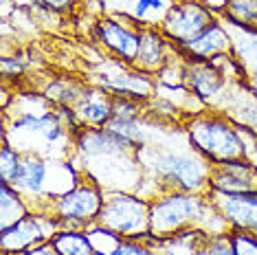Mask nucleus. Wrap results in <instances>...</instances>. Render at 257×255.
Instances as JSON below:
<instances>
[{"instance_id": "1", "label": "nucleus", "mask_w": 257, "mask_h": 255, "mask_svg": "<svg viewBox=\"0 0 257 255\" xmlns=\"http://www.w3.org/2000/svg\"><path fill=\"white\" fill-rule=\"evenodd\" d=\"M185 229H202L209 235L229 233L231 227L207 194L165 191L150 200L152 237H169Z\"/></svg>"}, {"instance_id": "2", "label": "nucleus", "mask_w": 257, "mask_h": 255, "mask_svg": "<svg viewBox=\"0 0 257 255\" xmlns=\"http://www.w3.org/2000/svg\"><path fill=\"white\" fill-rule=\"evenodd\" d=\"M139 161L143 167V176L150 174L159 185V194L165 191H189V194H209V174L211 165L202 154H198L194 148L189 152L180 150H165L156 143H148L139 150ZM156 194V196H159Z\"/></svg>"}, {"instance_id": "3", "label": "nucleus", "mask_w": 257, "mask_h": 255, "mask_svg": "<svg viewBox=\"0 0 257 255\" xmlns=\"http://www.w3.org/2000/svg\"><path fill=\"white\" fill-rule=\"evenodd\" d=\"M185 132L194 150L209 163L246 159L242 130L220 110H202L198 114H189L185 121Z\"/></svg>"}, {"instance_id": "4", "label": "nucleus", "mask_w": 257, "mask_h": 255, "mask_svg": "<svg viewBox=\"0 0 257 255\" xmlns=\"http://www.w3.org/2000/svg\"><path fill=\"white\" fill-rule=\"evenodd\" d=\"M97 227H103L123 240L148 242L150 233V200L132 191H103V207Z\"/></svg>"}, {"instance_id": "5", "label": "nucleus", "mask_w": 257, "mask_h": 255, "mask_svg": "<svg viewBox=\"0 0 257 255\" xmlns=\"http://www.w3.org/2000/svg\"><path fill=\"white\" fill-rule=\"evenodd\" d=\"M103 207V189L95 178H90L84 172L79 176L77 185L60 196L53 207L49 209V216L60 222V231H88L97 224L99 211Z\"/></svg>"}, {"instance_id": "6", "label": "nucleus", "mask_w": 257, "mask_h": 255, "mask_svg": "<svg viewBox=\"0 0 257 255\" xmlns=\"http://www.w3.org/2000/svg\"><path fill=\"white\" fill-rule=\"evenodd\" d=\"M218 22V16L209 11L200 0H176L169 9L167 18L163 20L161 31L176 46H185L196 40L202 31Z\"/></svg>"}, {"instance_id": "7", "label": "nucleus", "mask_w": 257, "mask_h": 255, "mask_svg": "<svg viewBox=\"0 0 257 255\" xmlns=\"http://www.w3.org/2000/svg\"><path fill=\"white\" fill-rule=\"evenodd\" d=\"M57 231H60V222L55 218L29 213L14 227L0 231V248H3V255H20L29 248L49 242Z\"/></svg>"}, {"instance_id": "8", "label": "nucleus", "mask_w": 257, "mask_h": 255, "mask_svg": "<svg viewBox=\"0 0 257 255\" xmlns=\"http://www.w3.org/2000/svg\"><path fill=\"white\" fill-rule=\"evenodd\" d=\"M22 154V152H20ZM53 161L44 159L40 154H22L18 172H16L14 181L9 185L14 187L18 194L25 198L27 205H31V200H36V207H33L31 213H40L44 216L46 211V181H49V174L53 172Z\"/></svg>"}, {"instance_id": "9", "label": "nucleus", "mask_w": 257, "mask_h": 255, "mask_svg": "<svg viewBox=\"0 0 257 255\" xmlns=\"http://www.w3.org/2000/svg\"><path fill=\"white\" fill-rule=\"evenodd\" d=\"M141 29L137 22L121 18L119 16H103L95 25L97 40L101 42L112 55H116L121 62L132 66L137 60L139 46H141Z\"/></svg>"}, {"instance_id": "10", "label": "nucleus", "mask_w": 257, "mask_h": 255, "mask_svg": "<svg viewBox=\"0 0 257 255\" xmlns=\"http://www.w3.org/2000/svg\"><path fill=\"white\" fill-rule=\"evenodd\" d=\"M209 187L220 194H253L257 191V170L248 159L213 163Z\"/></svg>"}, {"instance_id": "11", "label": "nucleus", "mask_w": 257, "mask_h": 255, "mask_svg": "<svg viewBox=\"0 0 257 255\" xmlns=\"http://www.w3.org/2000/svg\"><path fill=\"white\" fill-rule=\"evenodd\" d=\"M209 200L229 222L231 229L257 235V191L253 194H220L209 189Z\"/></svg>"}, {"instance_id": "12", "label": "nucleus", "mask_w": 257, "mask_h": 255, "mask_svg": "<svg viewBox=\"0 0 257 255\" xmlns=\"http://www.w3.org/2000/svg\"><path fill=\"white\" fill-rule=\"evenodd\" d=\"M185 62V88L191 90L200 101H213L220 97V92L226 88L229 79L220 68H215L211 62H200V60H187Z\"/></svg>"}, {"instance_id": "13", "label": "nucleus", "mask_w": 257, "mask_h": 255, "mask_svg": "<svg viewBox=\"0 0 257 255\" xmlns=\"http://www.w3.org/2000/svg\"><path fill=\"white\" fill-rule=\"evenodd\" d=\"M169 46L172 42L159 27H143L141 46H139L137 60L132 62V68L145 75H159L169 62Z\"/></svg>"}, {"instance_id": "14", "label": "nucleus", "mask_w": 257, "mask_h": 255, "mask_svg": "<svg viewBox=\"0 0 257 255\" xmlns=\"http://www.w3.org/2000/svg\"><path fill=\"white\" fill-rule=\"evenodd\" d=\"M112 92L103 88H84L71 110L81 128H103L112 119Z\"/></svg>"}, {"instance_id": "15", "label": "nucleus", "mask_w": 257, "mask_h": 255, "mask_svg": "<svg viewBox=\"0 0 257 255\" xmlns=\"http://www.w3.org/2000/svg\"><path fill=\"white\" fill-rule=\"evenodd\" d=\"M176 46V44H174ZM176 51L187 60H200V62H209L215 55L222 53H231V38L226 33V29L222 22H213L207 31H202L196 40H191L185 46H176Z\"/></svg>"}, {"instance_id": "16", "label": "nucleus", "mask_w": 257, "mask_h": 255, "mask_svg": "<svg viewBox=\"0 0 257 255\" xmlns=\"http://www.w3.org/2000/svg\"><path fill=\"white\" fill-rule=\"evenodd\" d=\"M224 29L231 38V55L242 68L244 79L257 77V29L231 22H224Z\"/></svg>"}, {"instance_id": "17", "label": "nucleus", "mask_w": 257, "mask_h": 255, "mask_svg": "<svg viewBox=\"0 0 257 255\" xmlns=\"http://www.w3.org/2000/svg\"><path fill=\"white\" fill-rule=\"evenodd\" d=\"M222 112L242 130L257 137V97L246 88L244 82H237V92H233Z\"/></svg>"}, {"instance_id": "18", "label": "nucleus", "mask_w": 257, "mask_h": 255, "mask_svg": "<svg viewBox=\"0 0 257 255\" xmlns=\"http://www.w3.org/2000/svg\"><path fill=\"white\" fill-rule=\"evenodd\" d=\"M29 205L11 185L0 183V224L3 229L14 227L22 218L29 216Z\"/></svg>"}, {"instance_id": "19", "label": "nucleus", "mask_w": 257, "mask_h": 255, "mask_svg": "<svg viewBox=\"0 0 257 255\" xmlns=\"http://www.w3.org/2000/svg\"><path fill=\"white\" fill-rule=\"evenodd\" d=\"M55 251L60 255H97L95 246H92L88 233L84 231H57L51 237Z\"/></svg>"}, {"instance_id": "20", "label": "nucleus", "mask_w": 257, "mask_h": 255, "mask_svg": "<svg viewBox=\"0 0 257 255\" xmlns=\"http://www.w3.org/2000/svg\"><path fill=\"white\" fill-rule=\"evenodd\" d=\"M218 18L222 22H231V25L255 27V22H257V0H229L224 14H220Z\"/></svg>"}, {"instance_id": "21", "label": "nucleus", "mask_w": 257, "mask_h": 255, "mask_svg": "<svg viewBox=\"0 0 257 255\" xmlns=\"http://www.w3.org/2000/svg\"><path fill=\"white\" fill-rule=\"evenodd\" d=\"M20 159L22 154L18 152L16 148L9 146V141L3 139V154H0V183H11L18 172V165H20Z\"/></svg>"}, {"instance_id": "22", "label": "nucleus", "mask_w": 257, "mask_h": 255, "mask_svg": "<svg viewBox=\"0 0 257 255\" xmlns=\"http://www.w3.org/2000/svg\"><path fill=\"white\" fill-rule=\"evenodd\" d=\"M198 255H235L233 240H231V231L229 233L207 235V240H204V244L200 246Z\"/></svg>"}, {"instance_id": "23", "label": "nucleus", "mask_w": 257, "mask_h": 255, "mask_svg": "<svg viewBox=\"0 0 257 255\" xmlns=\"http://www.w3.org/2000/svg\"><path fill=\"white\" fill-rule=\"evenodd\" d=\"M231 240H233L235 255H257V235L231 229Z\"/></svg>"}, {"instance_id": "24", "label": "nucleus", "mask_w": 257, "mask_h": 255, "mask_svg": "<svg viewBox=\"0 0 257 255\" xmlns=\"http://www.w3.org/2000/svg\"><path fill=\"white\" fill-rule=\"evenodd\" d=\"M108 255H159V253L152 248V244H148L143 240H123Z\"/></svg>"}, {"instance_id": "25", "label": "nucleus", "mask_w": 257, "mask_h": 255, "mask_svg": "<svg viewBox=\"0 0 257 255\" xmlns=\"http://www.w3.org/2000/svg\"><path fill=\"white\" fill-rule=\"evenodd\" d=\"M25 64L20 57H3V75L5 77H14V75H22Z\"/></svg>"}, {"instance_id": "26", "label": "nucleus", "mask_w": 257, "mask_h": 255, "mask_svg": "<svg viewBox=\"0 0 257 255\" xmlns=\"http://www.w3.org/2000/svg\"><path fill=\"white\" fill-rule=\"evenodd\" d=\"M33 3L49 9V11H68L73 7L75 0H33Z\"/></svg>"}, {"instance_id": "27", "label": "nucleus", "mask_w": 257, "mask_h": 255, "mask_svg": "<svg viewBox=\"0 0 257 255\" xmlns=\"http://www.w3.org/2000/svg\"><path fill=\"white\" fill-rule=\"evenodd\" d=\"M200 3H202L209 11H213L215 16H220V14H224L226 3H229V0H200Z\"/></svg>"}, {"instance_id": "28", "label": "nucleus", "mask_w": 257, "mask_h": 255, "mask_svg": "<svg viewBox=\"0 0 257 255\" xmlns=\"http://www.w3.org/2000/svg\"><path fill=\"white\" fill-rule=\"evenodd\" d=\"M246 159L250 161V163L255 165V170H257V146L255 148H250V146H246Z\"/></svg>"}, {"instance_id": "29", "label": "nucleus", "mask_w": 257, "mask_h": 255, "mask_svg": "<svg viewBox=\"0 0 257 255\" xmlns=\"http://www.w3.org/2000/svg\"><path fill=\"white\" fill-rule=\"evenodd\" d=\"M244 84H246V88H248V90L257 97V77H248V79H244Z\"/></svg>"}, {"instance_id": "30", "label": "nucleus", "mask_w": 257, "mask_h": 255, "mask_svg": "<svg viewBox=\"0 0 257 255\" xmlns=\"http://www.w3.org/2000/svg\"><path fill=\"white\" fill-rule=\"evenodd\" d=\"M255 29H257V22H255Z\"/></svg>"}]
</instances>
